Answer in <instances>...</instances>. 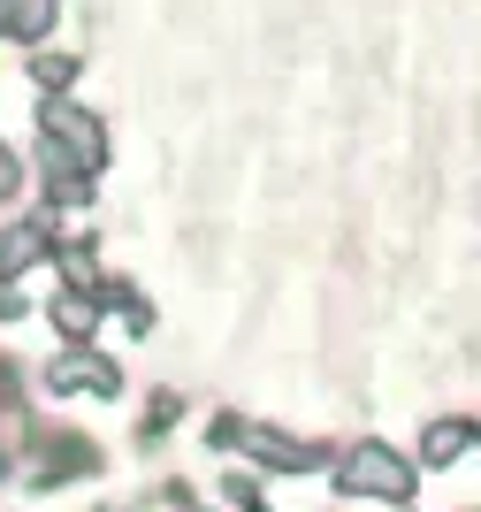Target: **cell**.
I'll return each mask as SVG.
<instances>
[{
    "label": "cell",
    "instance_id": "cell-9",
    "mask_svg": "<svg viewBox=\"0 0 481 512\" xmlns=\"http://www.w3.org/2000/svg\"><path fill=\"white\" fill-rule=\"evenodd\" d=\"M176 421H184V398H176V390H153V398H146V428H138V436H146V444H161Z\"/></svg>",
    "mask_w": 481,
    "mask_h": 512
},
{
    "label": "cell",
    "instance_id": "cell-12",
    "mask_svg": "<svg viewBox=\"0 0 481 512\" xmlns=\"http://www.w3.org/2000/svg\"><path fill=\"white\" fill-rule=\"evenodd\" d=\"M23 192V161H16V153H8V146H0V207H8V199H16Z\"/></svg>",
    "mask_w": 481,
    "mask_h": 512
},
{
    "label": "cell",
    "instance_id": "cell-13",
    "mask_svg": "<svg viewBox=\"0 0 481 512\" xmlns=\"http://www.w3.org/2000/svg\"><path fill=\"white\" fill-rule=\"evenodd\" d=\"M31 306H23V291H0V321H23Z\"/></svg>",
    "mask_w": 481,
    "mask_h": 512
},
{
    "label": "cell",
    "instance_id": "cell-11",
    "mask_svg": "<svg viewBox=\"0 0 481 512\" xmlns=\"http://www.w3.org/2000/svg\"><path fill=\"white\" fill-rule=\"evenodd\" d=\"M222 497L237 512H260V474H222Z\"/></svg>",
    "mask_w": 481,
    "mask_h": 512
},
{
    "label": "cell",
    "instance_id": "cell-6",
    "mask_svg": "<svg viewBox=\"0 0 481 512\" xmlns=\"http://www.w3.org/2000/svg\"><path fill=\"white\" fill-rule=\"evenodd\" d=\"M474 413H436V421L420 428V467H451V459H466L474 451Z\"/></svg>",
    "mask_w": 481,
    "mask_h": 512
},
{
    "label": "cell",
    "instance_id": "cell-1",
    "mask_svg": "<svg viewBox=\"0 0 481 512\" xmlns=\"http://www.w3.org/2000/svg\"><path fill=\"white\" fill-rule=\"evenodd\" d=\"M336 497H352V505H413L420 490V467L405 459L398 444H382V436H359V444L336 451Z\"/></svg>",
    "mask_w": 481,
    "mask_h": 512
},
{
    "label": "cell",
    "instance_id": "cell-14",
    "mask_svg": "<svg viewBox=\"0 0 481 512\" xmlns=\"http://www.w3.org/2000/svg\"><path fill=\"white\" fill-rule=\"evenodd\" d=\"M260 512H268V505H260Z\"/></svg>",
    "mask_w": 481,
    "mask_h": 512
},
{
    "label": "cell",
    "instance_id": "cell-8",
    "mask_svg": "<svg viewBox=\"0 0 481 512\" xmlns=\"http://www.w3.org/2000/svg\"><path fill=\"white\" fill-rule=\"evenodd\" d=\"M100 314H107V306H100V291H62V299H54V329H62L69 344H84V337H92V329H100Z\"/></svg>",
    "mask_w": 481,
    "mask_h": 512
},
{
    "label": "cell",
    "instance_id": "cell-4",
    "mask_svg": "<svg viewBox=\"0 0 481 512\" xmlns=\"http://www.w3.org/2000/svg\"><path fill=\"white\" fill-rule=\"evenodd\" d=\"M46 390H54V398H115V390H123V375H115V360H107V352L69 344L62 360L46 367Z\"/></svg>",
    "mask_w": 481,
    "mask_h": 512
},
{
    "label": "cell",
    "instance_id": "cell-5",
    "mask_svg": "<svg viewBox=\"0 0 481 512\" xmlns=\"http://www.w3.org/2000/svg\"><path fill=\"white\" fill-rule=\"evenodd\" d=\"M39 260H54V214H31V222H8L0 230V291H16Z\"/></svg>",
    "mask_w": 481,
    "mask_h": 512
},
{
    "label": "cell",
    "instance_id": "cell-7",
    "mask_svg": "<svg viewBox=\"0 0 481 512\" xmlns=\"http://www.w3.org/2000/svg\"><path fill=\"white\" fill-rule=\"evenodd\" d=\"M46 31H54V0H0V39L39 46Z\"/></svg>",
    "mask_w": 481,
    "mask_h": 512
},
{
    "label": "cell",
    "instance_id": "cell-3",
    "mask_svg": "<svg viewBox=\"0 0 481 512\" xmlns=\"http://www.w3.org/2000/svg\"><path fill=\"white\" fill-rule=\"evenodd\" d=\"M39 130H46V138H54V146L69 153V161H77L84 176H92V169L107 161V130L92 123V115H84L77 100H46V107H39Z\"/></svg>",
    "mask_w": 481,
    "mask_h": 512
},
{
    "label": "cell",
    "instance_id": "cell-10",
    "mask_svg": "<svg viewBox=\"0 0 481 512\" xmlns=\"http://www.w3.org/2000/svg\"><path fill=\"white\" fill-rule=\"evenodd\" d=\"M31 85H39V92L77 85V54H31Z\"/></svg>",
    "mask_w": 481,
    "mask_h": 512
},
{
    "label": "cell",
    "instance_id": "cell-2",
    "mask_svg": "<svg viewBox=\"0 0 481 512\" xmlns=\"http://www.w3.org/2000/svg\"><path fill=\"white\" fill-rule=\"evenodd\" d=\"M207 436H214V451H245L260 474H314L321 459H329L321 444H306L291 428H268V421H245V413H222Z\"/></svg>",
    "mask_w": 481,
    "mask_h": 512
}]
</instances>
